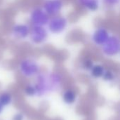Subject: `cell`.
<instances>
[{"label":"cell","mask_w":120,"mask_h":120,"mask_svg":"<svg viewBox=\"0 0 120 120\" xmlns=\"http://www.w3.org/2000/svg\"><path fill=\"white\" fill-rule=\"evenodd\" d=\"M62 81L59 74H42L39 75L34 84L26 86L25 93L30 97H42L58 91L62 85Z\"/></svg>","instance_id":"6da1fadb"},{"label":"cell","mask_w":120,"mask_h":120,"mask_svg":"<svg viewBox=\"0 0 120 120\" xmlns=\"http://www.w3.org/2000/svg\"><path fill=\"white\" fill-rule=\"evenodd\" d=\"M39 72V67L34 63L27 61L21 64L20 72L27 78L32 77L36 75Z\"/></svg>","instance_id":"7a4b0ae2"},{"label":"cell","mask_w":120,"mask_h":120,"mask_svg":"<svg viewBox=\"0 0 120 120\" xmlns=\"http://www.w3.org/2000/svg\"><path fill=\"white\" fill-rule=\"evenodd\" d=\"M63 99L65 103L68 105H72L77 100V94L75 91L72 89H68L63 93Z\"/></svg>","instance_id":"3957f363"},{"label":"cell","mask_w":120,"mask_h":120,"mask_svg":"<svg viewBox=\"0 0 120 120\" xmlns=\"http://www.w3.org/2000/svg\"><path fill=\"white\" fill-rule=\"evenodd\" d=\"M12 96L8 92H4L0 94V103L4 108L9 105L12 103Z\"/></svg>","instance_id":"277c9868"},{"label":"cell","mask_w":120,"mask_h":120,"mask_svg":"<svg viewBox=\"0 0 120 120\" xmlns=\"http://www.w3.org/2000/svg\"><path fill=\"white\" fill-rule=\"evenodd\" d=\"M104 69L101 66H96L93 68L92 70V75L95 77H103L104 75Z\"/></svg>","instance_id":"5b68a950"},{"label":"cell","mask_w":120,"mask_h":120,"mask_svg":"<svg viewBox=\"0 0 120 120\" xmlns=\"http://www.w3.org/2000/svg\"><path fill=\"white\" fill-rule=\"evenodd\" d=\"M24 120V116L21 113H18L15 115V116L13 117V120Z\"/></svg>","instance_id":"8992f818"},{"label":"cell","mask_w":120,"mask_h":120,"mask_svg":"<svg viewBox=\"0 0 120 120\" xmlns=\"http://www.w3.org/2000/svg\"><path fill=\"white\" fill-rule=\"evenodd\" d=\"M4 107L0 103V115L2 113V112H3V110H4Z\"/></svg>","instance_id":"52a82bcc"}]
</instances>
